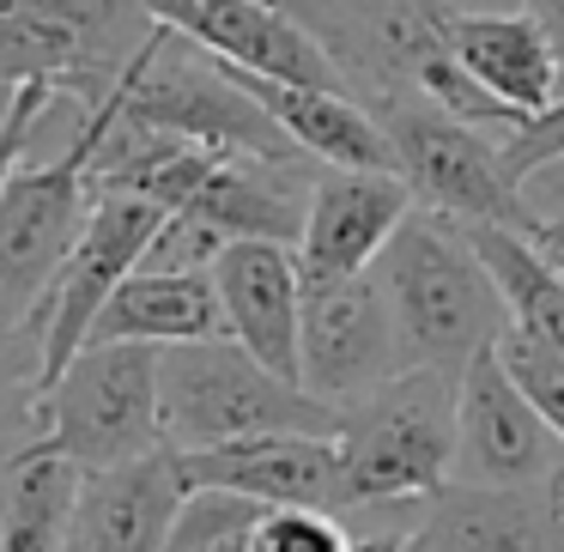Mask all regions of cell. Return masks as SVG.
Segmentation results:
<instances>
[{
	"label": "cell",
	"mask_w": 564,
	"mask_h": 552,
	"mask_svg": "<svg viewBox=\"0 0 564 552\" xmlns=\"http://www.w3.org/2000/svg\"><path fill=\"white\" fill-rule=\"evenodd\" d=\"M370 273L389 297L406 370L425 365L462 377L479 353H491L510 334V310H503L498 280L486 273L479 249L467 243V225L455 219L413 213Z\"/></svg>",
	"instance_id": "cell-1"
},
{
	"label": "cell",
	"mask_w": 564,
	"mask_h": 552,
	"mask_svg": "<svg viewBox=\"0 0 564 552\" xmlns=\"http://www.w3.org/2000/svg\"><path fill=\"white\" fill-rule=\"evenodd\" d=\"M159 401H164V443L176 455L219 450V443L237 437H273V431H304V437L340 431L334 407H322L304 382L268 370L231 334L195 346H164Z\"/></svg>",
	"instance_id": "cell-2"
},
{
	"label": "cell",
	"mask_w": 564,
	"mask_h": 552,
	"mask_svg": "<svg viewBox=\"0 0 564 552\" xmlns=\"http://www.w3.org/2000/svg\"><path fill=\"white\" fill-rule=\"evenodd\" d=\"M110 122L171 134L188 147L225 152V159H268V164H316L285 140V128L213 62L207 50L183 43L176 31H152V43L134 55L128 79L104 104Z\"/></svg>",
	"instance_id": "cell-3"
},
{
	"label": "cell",
	"mask_w": 564,
	"mask_h": 552,
	"mask_svg": "<svg viewBox=\"0 0 564 552\" xmlns=\"http://www.w3.org/2000/svg\"><path fill=\"white\" fill-rule=\"evenodd\" d=\"M455 370H401L340 413V510L425 504L455 474Z\"/></svg>",
	"instance_id": "cell-4"
},
{
	"label": "cell",
	"mask_w": 564,
	"mask_h": 552,
	"mask_svg": "<svg viewBox=\"0 0 564 552\" xmlns=\"http://www.w3.org/2000/svg\"><path fill=\"white\" fill-rule=\"evenodd\" d=\"M110 110L79 116V134L50 164H13L0 183V334L37 322L55 273L67 268L91 213V159Z\"/></svg>",
	"instance_id": "cell-5"
},
{
	"label": "cell",
	"mask_w": 564,
	"mask_h": 552,
	"mask_svg": "<svg viewBox=\"0 0 564 552\" xmlns=\"http://www.w3.org/2000/svg\"><path fill=\"white\" fill-rule=\"evenodd\" d=\"M43 443L62 450L79 474L134 467L164 455V401H159V346H86L43 389Z\"/></svg>",
	"instance_id": "cell-6"
},
{
	"label": "cell",
	"mask_w": 564,
	"mask_h": 552,
	"mask_svg": "<svg viewBox=\"0 0 564 552\" xmlns=\"http://www.w3.org/2000/svg\"><path fill=\"white\" fill-rule=\"evenodd\" d=\"M370 116L382 122V134L394 147V176L413 188V201L425 213L455 219V225H510V231H528L522 188L503 171V140L467 128L462 116L431 104L425 91L389 98Z\"/></svg>",
	"instance_id": "cell-7"
},
{
	"label": "cell",
	"mask_w": 564,
	"mask_h": 552,
	"mask_svg": "<svg viewBox=\"0 0 564 552\" xmlns=\"http://www.w3.org/2000/svg\"><path fill=\"white\" fill-rule=\"evenodd\" d=\"M285 13L322 43V55L365 110L419 91L425 67L443 55V19H449L419 0H285Z\"/></svg>",
	"instance_id": "cell-8"
},
{
	"label": "cell",
	"mask_w": 564,
	"mask_h": 552,
	"mask_svg": "<svg viewBox=\"0 0 564 552\" xmlns=\"http://www.w3.org/2000/svg\"><path fill=\"white\" fill-rule=\"evenodd\" d=\"M171 213L159 201H140V195H110V188H91V213H86V231H79L67 268L55 273L50 297H43L37 322H43V370L50 382L86 353L91 340V322L104 316V304L116 297V285L128 273H140L152 237L164 231Z\"/></svg>",
	"instance_id": "cell-9"
},
{
	"label": "cell",
	"mask_w": 564,
	"mask_h": 552,
	"mask_svg": "<svg viewBox=\"0 0 564 552\" xmlns=\"http://www.w3.org/2000/svg\"><path fill=\"white\" fill-rule=\"evenodd\" d=\"M406 358L377 273L352 280H304V328H297V382L322 407L346 413L370 389L401 377Z\"/></svg>",
	"instance_id": "cell-10"
},
{
	"label": "cell",
	"mask_w": 564,
	"mask_h": 552,
	"mask_svg": "<svg viewBox=\"0 0 564 552\" xmlns=\"http://www.w3.org/2000/svg\"><path fill=\"white\" fill-rule=\"evenodd\" d=\"M552 479H564V443L491 346L455 382L449 486H552Z\"/></svg>",
	"instance_id": "cell-11"
},
{
	"label": "cell",
	"mask_w": 564,
	"mask_h": 552,
	"mask_svg": "<svg viewBox=\"0 0 564 552\" xmlns=\"http://www.w3.org/2000/svg\"><path fill=\"white\" fill-rule=\"evenodd\" d=\"M147 7L164 31H176L183 43L207 50L213 62H225V67L280 79V86L346 91V79L334 74L322 43L310 37L292 13L268 7V0H147ZM346 98H352V91H346Z\"/></svg>",
	"instance_id": "cell-12"
},
{
	"label": "cell",
	"mask_w": 564,
	"mask_h": 552,
	"mask_svg": "<svg viewBox=\"0 0 564 552\" xmlns=\"http://www.w3.org/2000/svg\"><path fill=\"white\" fill-rule=\"evenodd\" d=\"M176 474L188 491H225L256 510H340V450L334 437H304V431L188 450L176 455Z\"/></svg>",
	"instance_id": "cell-13"
},
{
	"label": "cell",
	"mask_w": 564,
	"mask_h": 552,
	"mask_svg": "<svg viewBox=\"0 0 564 552\" xmlns=\"http://www.w3.org/2000/svg\"><path fill=\"white\" fill-rule=\"evenodd\" d=\"M406 219H413V188L394 171H328L310 188L297 268H304V280L370 273Z\"/></svg>",
	"instance_id": "cell-14"
},
{
	"label": "cell",
	"mask_w": 564,
	"mask_h": 552,
	"mask_svg": "<svg viewBox=\"0 0 564 552\" xmlns=\"http://www.w3.org/2000/svg\"><path fill=\"white\" fill-rule=\"evenodd\" d=\"M564 479L552 486H443L406 540L425 552H558Z\"/></svg>",
	"instance_id": "cell-15"
},
{
	"label": "cell",
	"mask_w": 564,
	"mask_h": 552,
	"mask_svg": "<svg viewBox=\"0 0 564 552\" xmlns=\"http://www.w3.org/2000/svg\"><path fill=\"white\" fill-rule=\"evenodd\" d=\"M213 285L225 304V334L268 370L297 382V328H304V268L292 243H225L213 261Z\"/></svg>",
	"instance_id": "cell-16"
},
{
	"label": "cell",
	"mask_w": 564,
	"mask_h": 552,
	"mask_svg": "<svg viewBox=\"0 0 564 552\" xmlns=\"http://www.w3.org/2000/svg\"><path fill=\"white\" fill-rule=\"evenodd\" d=\"M183 504H188V486L176 474L171 450L147 455L134 467L86 474L62 552H164Z\"/></svg>",
	"instance_id": "cell-17"
},
{
	"label": "cell",
	"mask_w": 564,
	"mask_h": 552,
	"mask_svg": "<svg viewBox=\"0 0 564 552\" xmlns=\"http://www.w3.org/2000/svg\"><path fill=\"white\" fill-rule=\"evenodd\" d=\"M225 74L285 128V140H292L304 159L328 164V171H394L389 134H382V122L358 98L322 91V86H280V79L243 74V67H225Z\"/></svg>",
	"instance_id": "cell-18"
},
{
	"label": "cell",
	"mask_w": 564,
	"mask_h": 552,
	"mask_svg": "<svg viewBox=\"0 0 564 552\" xmlns=\"http://www.w3.org/2000/svg\"><path fill=\"white\" fill-rule=\"evenodd\" d=\"M443 43L449 55L510 110L540 116L564 98L558 86V55H552L540 19L528 13H449L443 19Z\"/></svg>",
	"instance_id": "cell-19"
},
{
	"label": "cell",
	"mask_w": 564,
	"mask_h": 552,
	"mask_svg": "<svg viewBox=\"0 0 564 552\" xmlns=\"http://www.w3.org/2000/svg\"><path fill=\"white\" fill-rule=\"evenodd\" d=\"M195 346V340H225V304L207 273H159L140 268L116 285L104 316L91 322L86 346Z\"/></svg>",
	"instance_id": "cell-20"
},
{
	"label": "cell",
	"mask_w": 564,
	"mask_h": 552,
	"mask_svg": "<svg viewBox=\"0 0 564 552\" xmlns=\"http://www.w3.org/2000/svg\"><path fill=\"white\" fill-rule=\"evenodd\" d=\"M79 474L43 437L0 455V552H62L79 504Z\"/></svg>",
	"instance_id": "cell-21"
},
{
	"label": "cell",
	"mask_w": 564,
	"mask_h": 552,
	"mask_svg": "<svg viewBox=\"0 0 564 552\" xmlns=\"http://www.w3.org/2000/svg\"><path fill=\"white\" fill-rule=\"evenodd\" d=\"M467 243L479 249L486 273L498 280L510 328L564 358V268L558 261L528 231H510V225H467Z\"/></svg>",
	"instance_id": "cell-22"
},
{
	"label": "cell",
	"mask_w": 564,
	"mask_h": 552,
	"mask_svg": "<svg viewBox=\"0 0 564 552\" xmlns=\"http://www.w3.org/2000/svg\"><path fill=\"white\" fill-rule=\"evenodd\" d=\"M43 389H50V370H43V322L7 328L0 334V455L43 437V425H37Z\"/></svg>",
	"instance_id": "cell-23"
},
{
	"label": "cell",
	"mask_w": 564,
	"mask_h": 552,
	"mask_svg": "<svg viewBox=\"0 0 564 552\" xmlns=\"http://www.w3.org/2000/svg\"><path fill=\"white\" fill-rule=\"evenodd\" d=\"M67 74V37L43 0H25V7H0V86L19 91V86H50L62 91Z\"/></svg>",
	"instance_id": "cell-24"
},
{
	"label": "cell",
	"mask_w": 564,
	"mask_h": 552,
	"mask_svg": "<svg viewBox=\"0 0 564 552\" xmlns=\"http://www.w3.org/2000/svg\"><path fill=\"white\" fill-rule=\"evenodd\" d=\"M243 552H352L340 510H261Z\"/></svg>",
	"instance_id": "cell-25"
},
{
	"label": "cell",
	"mask_w": 564,
	"mask_h": 552,
	"mask_svg": "<svg viewBox=\"0 0 564 552\" xmlns=\"http://www.w3.org/2000/svg\"><path fill=\"white\" fill-rule=\"evenodd\" d=\"M256 504L243 498H225V491H188L183 516H176L171 540H164V552H219L225 540L237 534L243 522H256Z\"/></svg>",
	"instance_id": "cell-26"
},
{
	"label": "cell",
	"mask_w": 564,
	"mask_h": 552,
	"mask_svg": "<svg viewBox=\"0 0 564 552\" xmlns=\"http://www.w3.org/2000/svg\"><path fill=\"white\" fill-rule=\"evenodd\" d=\"M498 358H503V370L522 382V394L540 407V419H546V425L558 431V443H564V358L546 353V346H534V340H522L516 328L498 340Z\"/></svg>",
	"instance_id": "cell-27"
},
{
	"label": "cell",
	"mask_w": 564,
	"mask_h": 552,
	"mask_svg": "<svg viewBox=\"0 0 564 552\" xmlns=\"http://www.w3.org/2000/svg\"><path fill=\"white\" fill-rule=\"evenodd\" d=\"M564 159V98L552 104V110L528 116L522 128H516L510 140H503V171L516 176V188H522L528 171H540V164H558Z\"/></svg>",
	"instance_id": "cell-28"
},
{
	"label": "cell",
	"mask_w": 564,
	"mask_h": 552,
	"mask_svg": "<svg viewBox=\"0 0 564 552\" xmlns=\"http://www.w3.org/2000/svg\"><path fill=\"white\" fill-rule=\"evenodd\" d=\"M55 104V91L50 86H19V98H13V116H7V128H0V183L13 176V164L25 159V140H31V128H37V116Z\"/></svg>",
	"instance_id": "cell-29"
},
{
	"label": "cell",
	"mask_w": 564,
	"mask_h": 552,
	"mask_svg": "<svg viewBox=\"0 0 564 552\" xmlns=\"http://www.w3.org/2000/svg\"><path fill=\"white\" fill-rule=\"evenodd\" d=\"M522 207L528 225H564V159L522 176Z\"/></svg>",
	"instance_id": "cell-30"
},
{
	"label": "cell",
	"mask_w": 564,
	"mask_h": 552,
	"mask_svg": "<svg viewBox=\"0 0 564 552\" xmlns=\"http://www.w3.org/2000/svg\"><path fill=\"white\" fill-rule=\"evenodd\" d=\"M528 13L540 19V31H546L552 55H558V86H564V0H528Z\"/></svg>",
	"instance_id": "cell-31"
},
{
	"label": "cell",
	"mask_w": 564,
	"mask_h": 552,
	"mask_svg": "<svg viewBox=\"0 0 564 552\" xmlns=\"http://www.w3.org/2000/svg\"><path fill=\"white\" fill-rule=\"evenodd\" d=\"M406 546V534H394V528H389V534H365V540H352V552H401Z\"/></svg>",
	"instance_id": "cell-32"
},
{
	"label": "cell",
	"mask_w": 564,
	"mask_h": 552,
	"mask_svg": "<svg viewBox=\"0 0 564 552\" xmlns=\"http://www.w3.org/2000/svg\"><path fill=\"white\" fill-rule=\"evenodd\" d=\"M249 528H256V522H243V528H237V534H231V540H225V546H219V552H243V546H249Z\"/></svg>",
	"instance_id": "cell-33"
},
{
	"label": "cell",
	"mask_w": 564,
	"mask_h": 552,
	"mask_svg": "<svg viewBox=\"0 0 564 552\" xmlns=\"http://www.w3.org/2000/svg\"><path fill=\"white\" fill-rule=\"evenodd\" d=\"M419 7H431V13H462V0H419Z\"/></svg>",
	"instance_id": "cell-34"
},
{
	"label": "cell",
	"mask_w": 564,
	"mask_h": 552,
	"mask_svg": "<svg viewBox=\"0 0 564 552\" xmlns=\"http://www.w3.org/2000/svg\"><path fill=\"white\" fill-rule=\"evenodd\" d=\"M13 98H19V91H7V86H0V128H7V116H13Z\"/></svg>",
	"instance_id": "cell-35"
},
{
	"label": "cell",
	"mask_w": 564,
	"mask_h": 552,
	"mask_svg": "<svg viewBox=\"0 0 564 552\" xmlns=\"http://www.w3.org/2000/svg\"><path fill=\"white\" fill-rule=\"evenodd\" d=\"M401 552H425V546H413V540H406V546H401Z\"/></svg>",
	"instance_id": "cell-36"
},
{
	"label": "cell",
	"mask_w": 564,
	"mask_h": 552,
	"mask_svg": "<svg viewBox=\"0 0 564 552\" xmlns=\"http://www.w3.org/2000/svg\"><path fill=\"white\" fill-rule=\"evenodd\" d=\"M0 7H25V0H0Z\"/></svg>",
	"instance_id": "cell-37"
},
{
	"label": "cell",
	"mask_w": 564,
	"mask_h": 552,
	"mask_svg": "<svg viewBox=\"0 0 564 552\" xmlns=\"http://www.w3.org/2000/svg\"><path fill=\"white\" fill-rule=\"evenodd\" d=\"M268 7H280V13H285V0H268Z\"/></svg>",
	"instance_id": "cell-38"
},
{
	"label": "cell",
	"mask_w": 564,
	"mask_h": 552,
	"mask_svg": "<svg viewBox=\"0 0 564 552\" xmlns=\"http://www.w3.org/2000/svg\"><path fill=\"white\" fill-rule=\"evenodd\" d=\"M546 256H552V249H546ZM552 261H558V268H564V256H552Z\"/></svg>",
	"instance_id": "cell-39"
},
{
	"label": "cell",
	"mask_w": 564,
	"mask_h": 552,
	"mask_svg": "<svg viewBox=\"0 0 564 552\" xmlns=\"http://www.w3.org/2000/svg\"><path fill=\"white\" fill-rule=\"evenodd\" d=\"M558 552H564V534H558Z\"/></svg>",
	"instance_id": "cell-40"
}]
</instances>
